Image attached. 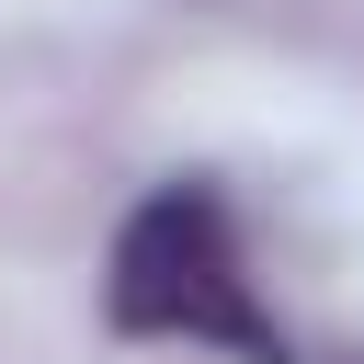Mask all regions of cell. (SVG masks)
Wrapping results in <instances>:
<instances>
[{"instance_id":"1","label":"cell","mask_w":364,"mask_h":364,"mask_svg":"<svg viewBox=\"0 0 364 364\" xmlns=\"http://www.w3.org/2000/svg\"><path fill=\"white\" fill-rule=\"evenodd\" d=\"M102 318L125 341H216L239 364H296L284 330L262 318L250 296V250H239V216L216 182H159L125 228H114V262H102Z\"/></svg>"}]
</instances>
